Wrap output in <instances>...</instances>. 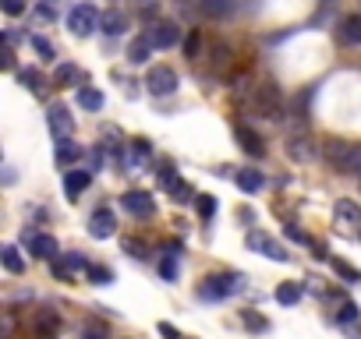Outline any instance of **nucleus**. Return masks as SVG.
I'll return each mask as SVG.
<instances>
[{"label": "nucleus", "mask_w": 361, "mask_h": 339, "mask_svg": "<svg viewBox=\"0 0 361 339\" xmlns=\"http://www.w3.org/2000/svg\"><path fill=\"white\" fill-rule=\"evenodd\" d=\"M252 110H255L259 117L280 120V117H283V96H280V85H273V82H259L255 92H252Z\"/></svg>", "instance_id": "obj_1"}, {"label": "nucleus", "mask_w": 361, "mask_h": 339, "mask_svg": "<svg viewBox=\"0 0 361 339\" xmlns=\"http://www.w3.org/2000/svg\"><path fill=\"white\" fill-rule=\"evenodd\" d=\"M238 290H241V276H238V272H213V276L202 279L199 297H202V300H227V297H234Z\"/></svg>", "instance_id": "obj_2"}, {"label": "nucleus", "mask_w": 361, "mask_h": 339, "mask_svg": "<svg viewBox=\"0 0 361 339\" xmlns=\"http://www.w3.org/2000/svg\"><path fill=\"white\" fill-rule=\"evenodd\" d=\"M145 39H149L156 50H170V46H177L180 39H185V36H180V25H177V22H170V18H156V22L145 29Z\"/></svg>", "instance_id": "obj_3"}, {"label": "nucleus", "mask_w": 361, "mask_h": 339, "mask_svg": "<svg viewBox=\"0 0 361 339\" xmlns=\"http://www.w3.org/2000/svg\"><path fill=\"white\" fill-rule=\"evenodd\" d=\"M68 29L75 32V36H92L96 29H99V11L92 8V4H75L71 11H68Z\"/></svg>", "instance_id": "obj_4"}, {"label": "nucleus", "mask_w": 361, "mask_h": 339, "mask_svg": "<svg viewBox=\"0 0 361 339\" xmlns=\"http://www.w3.org/2000/svg\"><path fill=\"white\" fill-rule=\"evenodd\" d=\"M145 89L152 96H173L177 92V71L170 64H152L145 75Z\"/></svg>", "instance_id": "obj_5"}, {"label": "nucleus", "mask_w": 361, "mask_h": 339, "mask_svg": "<svg viewBox=\"0 0 361 339\" xmlns=\"http://www.w3.org/2000/svg\"><path fill=\"white\" fill-rule=\"evenodd\" d=\"M121 205H124V212H131L135 219H152L156 216V202H152V195L149 191H124L121 195Z\"/></svg>", "instance_id": "obj_6"}, {"label": "nucleus", "mask_w": 361, "mask_h": 339, "mask_svg": "<svg viewBox=\"0 0 361 339\" xmlns=\"http://www.w3.org/2000/svg\"><path fill=\"white\" fill-rule=\"evenodd\" d=\"M47 124H50L54 141H68V138H71V131H75V117H71V113H68V106H61V103H54V106L47 110Z\"/></svg>", "instance_id": "obj_7"}, {"label": "nucleus", "mask_w": 361, "mask_h": 339, "mask_svg": "<svg viewBox=\"0 0 361 339\" xmlns=\"http://www.w3.org/2000/svg\"><path fill=\"white\" fill-rule=\"evenodd\" d=\"M283 148H287V155H290L294 162H301V166H308V162L319 155V152H315V141H312V134H301V131L287 134Z\"/></svg>", "instance_id": "obj_8"}, {"label": "nucleus", "mask_w": 361, "mask_h": 339, "mask_svg": "<svg viewBox=\"0 0 361 339\" xmlns=\"http://www.w3.org/2000/svg\"><path fill=\"white\" fill-rule=\"evenodd\" d=\"M245 244H248L252 251H259V255L273 258V262H287V258H290V255H287V248H283L280 241H273L269 234H259V230H252V234L245 237Z\"/></svg>", "instance_id": "obj_9"}, {"label": "nucleus", "mask_w": 361, "mask_h": 339, "mask_svg": "<svg viewBox=\"0 0 361 339\" xmlns=\"http://www.w3.org/2000/svg\"><path fill=\"white\" fill-rule=\"evenodd\" d=\"M114 234H117V216L110 209H96L89 216V237L92 241H110Z\"/></svg>", "instance_id": "obj_10"}, {"label": "nucleus", "mask_w": 361, "mask_h": 339, "mask_svg": "<svg viewBox=\"0 0 361 339\" xmlns=\"http://www.w3.org/2000/svg\"><path fill=\"white\" fill-rule=\"evenodd\" d=\"M234 138H238L241 152H248V155H255V159H262V155H266V141H262V134H259V131H252L248 124H234Z\"/></svg>", "instance_id": "obj_11"}, {"label": "nucleus", "mask_w": 361, "mask_h": 339, "mask_svg": "<svg viewBox=\"0 0 361 339\" xmlns=\"http://www.w3.org/2000/svg\"><path fill=\"white\" fill-rule=\"evenodd\" d=\"M149 155H152V141H149V138H131V141H128V155H124V162H121L124 174H131L135 166H142Z\"/></svg>", "instance_id": "obj_12"}, {"label": "nucleus", "mask_w": 361, "mask_h": 339, "mask_svg": "<svg viewBox=\"0 0 361 339\" xmlns=\"http://www.w3.org/2000/svg\"><path fill=\"white\" fill-rule=\"evenodd\" d=\"M29 251H32L36 258H43V262H54V258L61 255V244H57V237H50V234H32V237H29Z\"/></svg>", "instance_id": "obj_13"}, {"label": "nucleus", "mask_w": 361, "mask_h": 339, "mask_svg": "<svg viewBox=\"0 0 361 339\" xmlns=\"http://www.w3.org/2000/svg\"><path fill=\"white\" fill-rule=\"evenodd\" d=\"M82 269H89V262H85L78 251H71V255H57V258H54V276H57V279H71V276L82 272Z\"/></svg>", "instance_id": "obj_14"}, {"label": "nucleus", "mask_w": 361, "mask_h": 339, "mask_svg": "<svg viewBox=\"0 0 361 339\" xmlns=\"http://www.w3.org/2000/svg\"><path fill=\"white\" fill-rule=\"evenodd\" d=\"M32 328H36V339H57L61 314H57V311H50V307H43V311H36V321H32Z\"/></svg>", "instance_id": "obj_15"}, {"label": "nucleus", "mask_w": 361, "mask_h": 339, "mask_svg": "<svg viewBox=\"0 0 361 339\" xmlns=\"http://www.w3.org/2000/svg\"><path fill=\"white\" fill-rule=\"evenodd\" d=\"M89 184H92V170H68V174H64V195H68L71 202H78V195H82Z\"/></svg>", "instance_id": "obj_16"}, {"label": "nucleus", "mask_w": 361, "mask_h": 339, "mask_svg": "<svg viewBox=\"0 0 361 339\" xmlns=\"http://www.w3.org/2000/svg\"><path fill=\"white\" fill-rule=\"evenodd\" d=\"M128 25H131V22H128V15H124V11H117V8H110V11H103V15H99V29H103L106 36H124V32H128Z\"/></svg>", "instance_id": "obj_17"}, {"label": "nucleus", "mask_w": 361, "mask_h": 339, "mask_svg": "<svg viewBox=\"0 0 361 339\" xmlns=\"http://www.w3.org/2000/svg\"><path fill=\"white\" fill-rule=\"evenodd\" d=\"M347 152H350V141H340V138H326V141H322V159H326L333 170L343 166Z\"/></svg>", "instance_id": "obj_18"}, {"label": "nucleus", "mask_w": 361, "mask_h": 339, "mask_svg": "<svg viewBox=\"0 0 361 339\" xmlns=\"http://www.w3.org/2000/svg\"><path fill=\"white\" fill-rule=\"evenodd\" d=\"M336 36H340V43H347V46H361V15H347V18H340Z\"/></svg>", "instance_id": "obj_19"}, {"label": "nucleus", "mask_w": 361, "mask_h": 339, "mask_svg": "<svg viewBox=\"0 0 361 339\" xmlns=\"http://www.w3.org/2000/svg\"><path fill=\"white\" fill-rule=\"evenodd\" d=\"M209 68H213L216 75L231 71V68H234V50H231L227 43H213V50H209Z\"/></svg>", "instance_id": "obj_20"}, {"label": "nucleus", "mask_w": 361, "mask_h": 339, "mask_svg": "<svg viewBox=\"0 0 361 339\" xmlns=\"http://www.w3.org/2000/svg\"><path fill=\"white\" fill-rule=\"evenodd\" d=\"M199 8H202V15L206 18H213V22H224V18H231L234 15V0H199Z\"/></svg>", "instance_id": "obj_21"}, {"label": "nucleus", "mask_w": 361, "mask_h": 339, "mask_svg": "<svg viewBox=\"0 0 361 339\" xmlns=\"http://www.w3.org/2000/svg\"><path fill=\"white\" fill-rule=\"evenodd\" d=\"M234 181H238V188H241L245 195H255V191L266 184L262 170H238V174H234Z\"/></svg>", "instance_id": "obj_22"}, {"label": "nucleus", "mask_w": 361, "mask_h": 339, "mask_svg": "<svg viewBox=\"0 0 361 339\" xmlns=\"http://www.w3.org/2000/svg\"><path fill=\"white\" fill-rule=\"evenodd\" d=\"M103 103H106V99H103V92H99V89H92V85H82V89H78V106H82V110L99 113V110H103Z\"/></svg>", "instance_id": "obj_23"}, {"label": "nucleus", "mask_w": 361, "mask_h": 339, "mask_svg": "<svg viewBox=\"0 0 361 339\" xmlns=\"http://www.w3.org/2000/svg\"><path fill=\"white\" fill-rule=\"evenodd\" d=\"M0 265H4L11 276H22L25 272V258L18 248H0Z\"/></svg>", "instance_id": "obj_24"}, {"label": "nucleus", "mask_w": 361, "mask_h": 339, "mask_svg": "<svg viewBox=\"0 0 361 339\" xmlns=\"http://www.w3.org/2000/svg\"><path fill=\"white\" fill-rule=\"evenodd\" d=\"M54 85H82V71L75 68V64H57V71H54Z\"/></svg>", "instance_id": "obj_25"}, {"label": "nucleus", "mask_w": 361, "mask_h": 339, "mask_svg": "<svg viewBox=\"0 0 361 339\" xmlns=\"http://www.w3.org/2000/svg\"><path fill=\"white\" fill-rule=\"evenodd\" d=\"M336 219H343V223H350V226H357L361 223V209L350 202V198H336Z\"/></svg>", "instance_id": "obj_26"}, {"label": "nucleus", "mask_w": 361, "mask_h": 339, "mask_svg": "<svg viewBox=\"0 0 361 339\" xmlns=\"http://www.w3.org/2000/svg\"><path fill=\"white\" fill-rule=\"evenodd\" d=\"M149 53H152V43H149L145 36H138V39L128 46V64H145Z\"/></svg>", "instance_id": "obj_27"}, {"label": "nucleus", "mask_w": 361, "mask_h": 339, "mask_svg": "<svg viewBox=\"0 0 361 339\" xmlns=\"http://www.w3.org/2000/svg\"><path fill=\"white\" fill-rule=\"evenodd\" d=\"M82 159V145H75L71 138L68 141H57V162L61 166H71V162H78Z\"/></svg>", "instance_id": "obj_28"}, {"label": "nucleus", "mask_w": 361, "mask_h": 339, "mask_svg": "<svg viewBox=\"0 0 361 339\" xmlns=\"http://www.w3.org/2000/svg\"><path fill=\"white\" fill-rule=\"evenodd\" d=\"M180 46H185V57H188V60L202 57V32H199V29H188L185 39H180Z\"/></svg>", "instance_id": "obj_29"}, {"label": "nucleus", "mask_w": 361, "mask_h": 339, "mask_svg": "<svg viewBox=\"0 0 361 339\" xmlns=\"http://www.w3.org/2000/svg\"><path fill=\"white\" fill-rule=\"evenodd\" d=\"M340 174L361 177V141H357V145H350V152H347V159H343V166H340Z\"/></svg>", "instance_id": "obj_30"}, {"label": "nucleus", "mask_w": 361, "mask_h": 339, "mask_svg": "<svg viewBox=\"0 0 361 339\" xmlns=\"http://www.w3.org/2000/svg\"><path fill=\"white\" fill-rule=\"evenodd\" d=\"M273 297H276L280 304H287V307H290V304H298V300H301V283H280Z\"/></svg>", "instance_id": "obj_31"}, {"label": "nucleus", "mask_w": 361, "mask_h": 339, "mask_svg": "<svg viewBox=\"0 0 361 339\" xmlns=\"http://www.w3.org/2000/svg\"><path fill=\"white\" fill-rule=\"evenodd\" d=\"M18 78H22V85H25L29 92H43V85H47V82H43V75H39L36 68H22V71H18Z\"/></svg>", "instance_id": "obj_32"}, {"label": "nucleus", "mask_w": 361, "mask_h": 339, "mask_svg": "<svg viewBox=\"0 0 361 339\" xmlns=\"http://www.w3.org/2000/svg\"><path fill=\"white\" fill-rule=\"evenodd\" d=\"M85 276H89V283H96V286H110V283H114V272H110L106 265H89Z\"/></svg>", "instance_id": "obj_33"}, {"label": "nucleus", "mask_w": 361, "mask_h": 339, "mask_svg": "<svg viewBox=\"0 0 361 339\" xmlns=\"http://www.w3.org/2000/svg\"><path fill=\"white\" fill-rule=\"evenodd\" d=\"M29 43H32V50L39 53V60H54V57H57V50H54V43H50V39H43V36H32Z\"/></svg>", "instance_id": "obj_34"}, {"label": "nucleus", "mask_w": 361, "mask_h": 339, "mask_svg": "<svg viewBox=\"0 0 361 339\" xmlns=\"http://www.w3.org/2000/svg\"><path fill=\"white\" fill-rule=\"evenodd\" d=\"M336 321H343V325L357 321V304H354V300H340V307H336Z\"/></svg>", "instance_id": "obj_35"}, {"label": "nucleus", "mask_w": 361, "mask_h": 339, "mask_svg": "<svg viewBox=\"0 0 361 339\" xmlns=\"http://www.w3.org/2000/svg\"><path fill=\"white\" fill-rule=\"evenodd\" d=\"M170 195H173V202H180V205H188V202H195V191L185 184V181H177L173 188H170Z\"/></svg>", "instance_id": "obj_36"}, {"label": "nucleus", "mask_w": 361, "mask_h": 339, "mask_svg": "<svg viewBox=\"0 0 361 339\" xmlns=\"http://www.w3.org/2000/svg\"><path fill=\"white\" fill-rule=\"evenodd\" d=\"M15 328H18L15 314H11V311H0V339H11V335H15Z\"/></svg>", "instance_id": "obj_37"}, {"label": "nucleus", "mask_w": 361, "mask_h": 339, "mask_svg": "<svg viewBox=\"0 0 361 339\" xmlns=\"http://www.w3.org/2000/svg\"><path fill=\"white\" fill-rule=\"evenodd\" d=\"M25 8H29V0H0V11H4V15H11V18L25 15Z\"/></svg>", "instance_id": "obj_38"}, {"label": "nucleus", "mask_w": 361, "mask_h": 339, "mask_svg": "<svg viewBox=\"0 0 361 339\" xmlns=\"http://www.w3.org/2000/svg\"><path fill=\"white\" fill-rule=\"evenodd\" d=\"M124 251H128L131 258H149V244H145V241H135V237L124 241Z\"/></svg>", "instance_id": "obj_39"}, {"label": "nucleus", "mask_w": 361, "mask_h": 339, "mask_svg": "<svg viewBox=\"0 0 361 339\" xmlns=\"http://www.w3.org/2000/svg\"><path fill=\"white\" fill-rule=\"evenodd\" d=\"M36 11H39V18L54 22V18L61 15V4H57V0H39V4H36Z\"/></svg>", "instance_id": "obj_40"}, {"label": "nucleus", "mask_w": 361, "mask_h": 339, "mask_svg": "<svg viewBox=\"0 0 361 339\" xmlns=\"http://www.w3.org/2000/svg\"><path fill=\"white\" fill-rule=\"evenodd\" d=\"M177 181H180V177H177V170H173L170 162H163V166H159V184H163V188L170 191V188H173Z\"/></svg>", "instance_id": "obj_41"}, {"label": "nucleus", "mask_w": 361, "mask_h": 339, "mask_svg": "<svg viewBox=\"0 0 361 339\" xmlns=\"http://www.w3.org/2000/svg\"><path fill=\"white\" fill-rule=\"evenodd\" d=\"M159 276H163V279H177V255H166V258L159 262Z\"/></svg>", "instance_id": "obj_42"}, {"label": "nucleus", "mask_w": 361, "mask_h": 339, "mask_svg": "<svg viewBox=\"0 0 361 339\" xmlns=\"http://www.w3.org/2000/svg\"><path fill=\"white\" fill-rule=\"evenodd\" d=\"M103 162H106V145H96L89 152V170H103Z\"/></svg>", "instance_id": "obj_43"}, {"label": "nucleus", "mask_w": 361, "mask_h": 339, "mask_svg": "<svg viewBox=\"0 0 361 339\" xmlns=\"http://www.w3.org/2000/svg\"><path fill=\"white\" fill-rule=\"evenodd\" d=\"M199 212H202V219H213V212H216L213 195H199Z\"/></svg>", "instance_id": "obj_44"}, {"label": "nucleus", "mask_w": 361, "mask_h": 339, "mask_svg": "<svg viewBox=\"0 0 361 339\" xmlns=\"http://www.w3.org/2000/svg\"><path fill=\"white\" fill-rule=\"evenodd\" d=\"M241 318H245V325H248V328H259V332H266V328H269V321H266V318H259V314H252V311H245Z\"/></svg>", "instance_id": "obj_45"}, {"label": "nucleus", "mask_w": 361, "mask_h": 339, "mask_svg": "<svg viewBox=\"0 0 361 339\" xmlns=\"http://www.w3.org/2000/svg\"><path fill=\"white\" fill-rule=\"evenodd\" d=\"M333 269H336V272H340L343 279H350V283H357V279H361V276H357V272H354L350 265H343V262H333Z\"/></svg>", "instance_id": "obj_46"}, {"label": "nucleus", "mask_w": 361, "mask_h": 339, "mask_svg": "<svg viewBox=\"0 0 361 339\" xmlns=\"http://www.w3.org/2000/svg\"><path fill=\"white\" fill-rule=\"evenodd\" d=\"M15 68V53L4 46V50H0V71H11Z\"/></svg>", "instance_id": "obj_47"}, {"label": "nucleus", "mask_w": 361, "mask_h": 339, "mask_svg": "<svg viewBox=\"0 0 361 339\" xmlns=\"http://www.w3.org/2000/svg\"><path fill=\"white\" fill-rule=\"evenodd\" d=\"M287 237H290V241H298V244H308V241H312V237H308V234H301V230H298L294 223L287 226Z\"/></svg>", "instance_id": "obj_48"}, {"label": "nucleus", "mask_w": 361, "mask_h": 339, "mask_svg": "<svg viewBox=\"0 0 361 339\" xmlns=\"http://www.w3.org/2000/svg\"><path fill=\"white\" fill-rule=\"evenodd\" d=\"M159 335H163V339H180V332H177L173 325H166V321H159Z\"/></svg>", "instance_id": "obj_49"}, {"label": "nucleus", "mask_w": 361, "mask_h": 339, "mask_svg": "<svg viewBox=\"0 0 361 339\" xmlns=\"http://www.w3.org/2000/svg\"><path fill=\"white\" fill-rule=\"evenodd\" d=\"M15 181H18V174H15V170H11V174H8V170L0 174V184H15Z\"/></svg>", "instance_id": "obj_50"}, {"label": "nucleus", "mask_w": 361, "mask_h": 339, "mask_svg": "<svg viewBox=\"0 0 361 339\" xmlns=\"http://www.w3.org/2000/svg\"><path fill=\"white\" fill-rule=\"evenodd\" d=\"M85 339H110L106 332H85Z\"/></svg>", "instance_id": "obj_51"}]
</instances>
